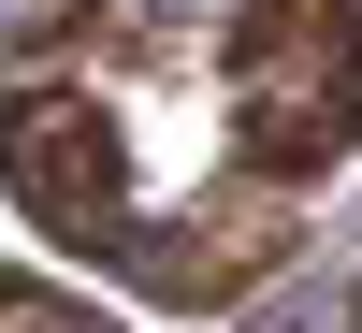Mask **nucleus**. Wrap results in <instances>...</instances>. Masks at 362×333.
I'll return each instance as SVG.
<instances>
[{
    "label": "nucleus",
    "instance_id": "nucleus-1",
    "mask_svg": "<svg viewBox=\"0 0 362 333\" xmlns=\"http://www.w3.org/2000/svg\"><path fill=\"white\" fill-rule=\"evenodd\" d=\"M218 73L247 189H319L362 145V0H232Z\"/></svg>",
    "mask_w": 362,
    "mask_h": 333
},
{
    "label": "nucleus",
    "instance_id": "nucleus-2",
    "mask_svg": "<svg viewBox=\"0 0 362 333\" xmlns=\"http://www.w3.org/2000/svg\"><path fill=\"white\" fill-rule=\"evenodd\" d=\"M0 189H15V218L44 232V247L131 276L145 203H131V145H116V116L87 102V87H58V73H15V87H0Z\"/></svg>",
    "mask_w": 362,
    "mask_h": 333
},
{
    "label": "nucleus",
    "instance_id": "nucleus-3",
    "mask_svg": "<svg viewBox=\"0 0 362 333\" xmlns=\"http://www.w3.org/2000/svg\"><path fill=\"white\" fill-rule=\"evenodd\" d=\"M276 261H290V218H276L261 189H218V203H189V218H145L131 290H145V305H174V319H203V305H247Z\"/></svg>",
    "mask_w": 362,
    "mask_h": 333
},
{
    "label": "nucleus",
    "instance_id": "nucleus-4",
    "mask_svg": "<svg viewBox=\"0 0 362 333\" xmlns=\"http://www.w3.org/2000/svg\"><path fill=\"white\" fill-rule=\"evenodd\" d=\"M0 333H116V319L73 305V290H44V276H0Z\"/></svg>",
    "mask_w": 362,
    "mask_h": 333
}]
</instances>
